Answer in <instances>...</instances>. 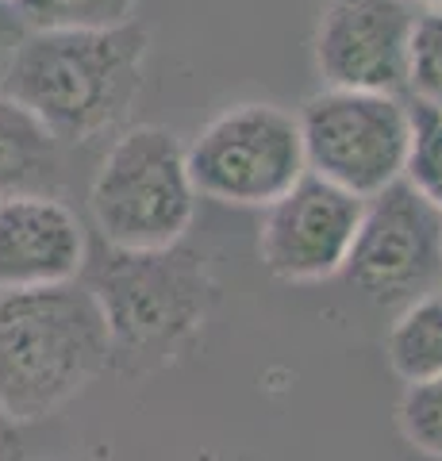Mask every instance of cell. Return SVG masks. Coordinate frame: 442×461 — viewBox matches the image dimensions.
<instances>
[{
	"label": "cell",
	"mask_w": 442,
	"mask_h": 461,
	"mask_svg": "<svg viewBox=\"0 0 442 461\" xmlns=\"http://www.w3.org/2000/svg\"><path fill=\"white\" fill-rule=\"evenodd\" d=\"M384 357L404 384L442 377V293H427L396 312Z\"/></svg>",
	"instance_id": "obj_12"
},
{
	"label": "cell",
	"mask_w": 442,
	"mask_h": 461,
	"mask_svg": "<svg viewBox=\"0 0 442 461\" xmlns=\"http://www.w3.org/2000/svg\"><path fill=\"white\" fill-rule=\"evenodd\" d=\"M296 123H301L304 166L316 177L358 200L377 196L401 181L411 135V112L404 96L327 85L301 108Z\"/></svg>",
	"instance_id": "obj_6"
},
{
	"label": "cell",
	"mask_w": 442,
	"mask_h": 461,
	"mask_svg": "<svg viewBox=\"0 0 442 461\" xmlns=\"http://www.w3.org/2000/svg\"><path fill=\"white\" fill-rule=\"evenodd\" d=\"M438 108H442V104H438Z\"/></svg>",
	"instance_id": "obj_21"
},
{
	"label": "cell",
	"mask_w": 442,
	"mask_h": 461,
	"mask_svg": "<svg viewBox=\"0 0 442 461\" xmlns=\"http://www.w3.org/2000/svg\"><path fill=\"white\" fill-rule=\"evenodd\" d=\"M408 93L442 104V8H423L408 42Z\"/></svg>",
	"instance_id": "obj_15"
},
{
	"label": "cell",
	"mask_w": 442,
	"mask_h": 461,
	"mask_svg": "<svg viewBox=\"0 0 442 461\" xmlns=\"http://www.w3.org/2000/svg\"><path fill=\"white\" fill-rule=\"evenodd\" d=\"M411 135L401 181L416 189L435 212H442V108L427 100H411Z\"/></svg>",
	"instance_id": "obj_13"
},
{
	"label": "cell",
	"mask_w": 442,
	"mask_h": 461,
	"mask_svg": "<svg viewBox=\"0 0 442 461\" xmlns=\"http://www.w3.org/2000/svg\"><path fill=\"white\" fill-rule=\"evenodd\" d=\"M365 200L304 173L262 215V266L284 285H320L342 273Z\"/></svg>",
	"instance_id": "obj_8"
},
{
	"label": "cell",
	"mask_w": 442,
	"mask_h": 461,
	"mask_svg": "<svg viewBox=\"0 0 442 461\" xmlns=\"http://www.w3.org/2000/svg\"><path fill=\"white\" fill-rule=\"evenodd\" d=\"M147 23L27 32L12 50L0 93L23 104L59 142H93L131 120L142 93Z\"/></svg>",
	"instance_id": "obj_1"
},
{
	"label": "cell",
	"mask_w": 442,
	"mask_h": 461,
	"mask_svg": "<svg viewBox=\"0 0 442 461\" xmlns=\"http://www.w3.org/2000/svg\"><path fill=\"white\" fill-rule=\"evenodd\" d=\"M112 369L104 312L85 281L0 293V408L47 420Z\"/></svg>",
	"instance_id": "obj_3"
},
{
	"label": "cell",
	"mask_w": 442,
	"mask_h": 461,
	"mask_svg": "<svg viewBox=\"0 0 442 461\" xmlns=\"http://www.w3.org/2000/svg\"><path fill=\"white\" fill-rule=\"evenodd\" d=\"M0 5H8V8H16V0H0Z\"/></svg>",
	"instance_id": "obj_20"
},
{
	"label": "cell",
	"mask_w": 442,
	"mask_h": 461,
	"mask_svg": "<svg viewBox=\"0 0 442 461\" xmlns=\"http://www.w3.org/2000/svg\"><path fill=\"white\" fill-rule=\"evenodd\" d=\"M62 177V142L23 104L0 93V200L23 193L54 196Z\"/></svg>",
	"instance_id": "obj_11"
},
{
	"label": "cell",
	"mask_w": 442,
	"mask_h": 461,
	"mask_svg": "<svg viewBox=\"0 0 442 461\" xmlns=\"http://www.w3.org/2000/svg\"><path fill=\"white\" fill-rule=\"evenodd\" d=\"M196 196L235 208H269L308 173L301 123L277 104H235L185 147Z\"/></svg>",
	"instance_id": "obj_5"
},
{
	"label": "cell",
	"mask_w": 442,
	"mask_h": 461,
	"mask_svg": "<svg viewBox=\"0 0 442 461\" xmlns=\"http://www.w3.org/2000/svg\"><path fill=\"white\" fill-rule=\"evenodd\" d=\"M139 0H16L27 32H69V27H120L135 20Z\"/></svg>",
	"instance_id": "obj_14"
},
{
	"label": "cell",
	"mask_w": 442,
	"mask_h": 461,
	"mask_svg": "<svg viewBox=\"0 0 442 461\" xmlns=\"http://www.w3.org/2000/svg\"><path fill=\"white\" fill-rule=\"evenodd\" d=\"M81 277L104 312L112 369L123 377H150L185 357L216 304L212 269L189 242L166 250H112L101 242Z\"/></svg>",
	"instance_id": "obj_2"
},
{
	"label": "cell",
	"mask_w": 442,
	"mask_h": 461,
	"mask_svg": "<svg viewBox=\"0 0 442 461\" xmlns=\"http://www.w3.org/2000/svg\"><path fill=\"white\" fill-rule=\"evenodd\" d=\"M0 461H23V423L0 408Z\"/></svg>",
	"instance_id": "obj_18"
},
{
	"label": "cell",
	"mask_w": 442,
	"mask_h": 461,
	"mask_svg": "<svg viewBox=\"0 0 442 461\" xmlns=\"http://www.w3.org/2000/svg\"><path fill=\"white\" fill-rule=\"evenodd\" d=\"M408 0H327L316 27V66L331 89L408 93Z\"/></svg>",
	"instance_id": "obj_9"
},
{
	"label": "cell",
	"mask_w": 442,
	"mask_h": 461,
	"mask_svg": "<svg viewBox=\"0 0 442 461\" xmlns=\"http://www.w3.org/2000/svg\"><path fill=\"white\" fill-rule=\"evenodd\" d=\"M411 8H442V0H408Z\"/></svg>",
	"instance_id": "obj_19"
},
{
	"label": "cell",
	"mask_w": 442,
	"mask_h": 461,
	"mask_svg": "<svg viewBox=\"0 0 442 461\" xmlns=\"http://www.w3.org/2000/svg\"><path fill=\"white\" fill-rule=\"evenodd\" d=\"M347 277L377 308H404L442 285V212L404 181L365 200Z\"/></svg>",
	"instance_id": "obj_7"
},
{
	"label": "cell",
	"mask_w": 442,
	"mask_h": 461,
	"mask_svg": "<svg viewBox=\"0 0 442 461\" xmlns=\"http://www.w3.org/2000/svg\"><path fill=\"white\" fill-rule=\"evenodd\" d=\"M89 235L77 212L47 193L0 200V293L81 281Z\"/></svg>",
	"instance_id": "obj_10"
},
{
	"label": "cell",
	"mask_w": 442,
	"mask_h": 461,
	"mask_svg": "<svg viewBox=\"0 0 442 461\" xmlns=\"http://www.w3.org/2000/svg\"><path fill=\"white\" fill-rule=\"evenodd\" d=\"M401 430L419 454L442 461V377L416 381L401 396Z\"/></svg>",
	"instance_id": "obj_16"
},
{
	"label": "cell",
	"mask_w": 442,
	"mask_h": 461,
	"mask_svg": "<svg viewBox=\"0 0 442 461\" xmlns=\"http://www.w3.org/2000/svg\"><path fill=\"white\" fill-rule=\"evenodd\" d=\"M23 35H27V27H23V20L16 16V8L0 5V74H5L8 58H12V50H16V42H20Z\"/></svg>",
	"instance_id": "obj_17"
},
{
	"label": "cell",
	"mask_w": 442,
	"mask_h": 461,
	"mask_svg": "<svg viewBox=\"0 0 442 461\" xmlns=\"http://www.w3.org/2000/svg\"><path fill=\"white\" fill-rule=\"evenodd\" d=\"M196 189L185 142L158 123L116 135L89 185V215L112 250H166L189 235Z\"/></svg>",
	"instance_id": "obj_4"
}]
</instances>
